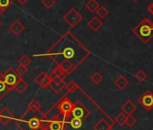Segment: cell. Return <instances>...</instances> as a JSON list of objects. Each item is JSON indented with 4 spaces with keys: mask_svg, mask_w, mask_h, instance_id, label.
Segmentation results:
<instances>
[{
    "mask_svg": "<svg viewBox=\"0 0 153 130\" xmlns=\"http://www.w3.org/2000/svg\"><path fill=\"white\" fill-rule=\"evenodd\" d=\"M47 55L57 65L63 61H69L76 68L90 55V52L74 34L67 32L48 51Z\"/></svg>",
    "mask_w": 153,
    "mask_h": 130,
    "instance_id": "obj_1",
    "label": "cell"
},
{
    "mask_svg": "<svg viewBox=\"0 0 153 130\" xmlns=\"http://www.w3.org/2000/svg\"><path fill=\"white\" fill-rule=\"evenodd\" d=\"M133 32L142 42L147 43L153 36V25L150 23L140 24L134 29Z\"/></svg>",
    "mask_w": 153,
    "mask_h": 130,
    "instance_id": "obj_2",
    "label": "cell"
},
{
    "mask_svg": "<svg viewBox=\"0 0 153 130\" xmlns=\"http://www.w3.org/2000/svg\"><path fill=\"white\" fill-rule=\"evenodd\" d=\"M63 20L70 27H75V26H76V25H79L82 22L83 16L76 9L72 8L63 16Z\"/></svg>",
    "mask_w": 153,
    "mask_h": 130,
    "instance_id": "obj_3",
    "label": "cell"
},
{
    "mask_svg": "<svg viewBox=\"0 0 153 130\" xmlns=\"http://www.w3.org/2000/svg\"><path fill=\"white\" fill-rule=\"evenodd\" d=\"M89 115H90V111L87 108L86 106H84L79 101L74 103L73 109H72L71 114H70V116H72V117L85 120L89 117Z\"/></svg>",
    "mask_w": 153,
    "mask_h": 130,
    "instance_id": "obj_4",
    "label": "cell"
},
{
    "mask_svg": "<svg viewBox=\"0 0 153 130\" xmlns=\"http://www.w3.org/2000/svg\"><path fill=\"white\" fill-rule=\"evenodd\" d=\"M21 77H19L16 72V70L13 68H8L4 73H3V80L6 82V84L7 85V87L9 88L10 90H14L15 85L16 84V82L20 80Z\"/></svg>",
    "mask_w": 153,
    "mask_h": 130,
    "instance_id": "obj_5",
    "label": "cell"
},
{
    "mask_svg": "<svg viewBox=\"0 0 153 130\" xmlns=\"http://www.w3.org/2000/svg\"><path fill=\"white\" fill-rule=\"evenodd\" d=\"M139 104L147 111H150L153 108V93L150 90H146L138 99Z\"/></svg>",
    "mask_w": 153,
    "mask_h": 130,
    "instance_id": "obj_6",
    "label": "cell"
},
{
    "mask_svg": "<svg viewBox=\"0 0 153 130\" xmlns=\"http://www.w3.org/2000/svg\"><path fill=\"white\" fill-rule=\"evenodd\" d=\"M73 105L74 103L68 98H64L63 99H61L58 104V109L59 110L60 115H62L65 118L68 117L73 109Z\"/></svg>",
    "mask_w": 153,
    "mask_h": 130,
    "instance_id": "obj_7",
    "label": "cell"
},
{
    "mask_svg": "<svg viewBox=\"0 0 153 130\" xmlns=\"http://www.w3.org/2000/svg\"><path fill=\"white\" fill-rule=\"evenodd\" d=\"M51 81H52V80H51V78L50 77V75L47 74V73L44 72H40V74H39V75L35 78V80H34L35 83H36L38 86H40L41 88H43V89L48 88V87L50 86Z\"/></svg>",
    "mask_w": 153,
    "mask_h": 130,
    "instance_id": "obj_8",
    "label": "cell"
},
{
    "mask_svg": "<svg viewBox=\"0 0 153 130\" xmlns=\"http://www.w3.org/2000/svg\"><path fill=\"white\" fill-rule=\"evenodd\" d=\"M13 119H14V114L9 108H4L0 110V123H2L4 125H8Z\"/></svg>",
    "mask_w": 153,
    "mask_h": 130,
    "instance_id": "obj_9",
    "label": "cell"
},
{
    "mask_svg": "<svg viewBox=\"0 0 153 130\" xmlns=\"http://www.w3.org/2000/svg\"><path fill=\"white\" fill-rule=\"evenodd\" d=\"M51 80L52 81H51V82L49 87L55 93H59L66 87V83H65L64 80L59 79V78H52Z\"/></svg>",
    "mask_w": 153,
    "mask_h": 130,
    "instance_id": "obj_10",
    "label": "cell"
},
{
    "mask_svg": "<svg viewBox=\"0 0 153 130\" xmlns=\"http://www.w3.org/2000/svg\"><path fill=\"white\" fill-rule=\"evenodd\" d=\"M64 120H60L58 117H54L51 121L49 122V126L47 130H64L65 129Z\"/></svg>",
    "mask_w": 153,
    "mask_h": 130,
    "instance_id": "obj_11",
    "label": "cell"
},
{
    "mask_svg": "<svg viewBox=\"0 0 153 130\" xmlns=\"http://www.w3.org/2000/svg\"><path fill=\"white\" fill-rule=\"evenodd\" d=\"M58 67L66 74V76L70 74L76 69L75 65L72 62H70L69 61H61L60 63L58 64Z\"/></svg>",
    "mask_w": 153,
    "mask_h": 130,
    "instance_id": "obj_12",
    "label": "cell"
},
{
    "mask_svg": "<svg viewBox=\"0 0 153 130\" xmlns=\"http://www.w3.org/2000/svg\"><path fill=\"white\" fill-rule=\"evenodd\" d=\"M88 27H89L92 31L97 32L98 30H100V29L102 28V26L104 25V23H103V21H102L99 17L94 16V17H92V18L88 21Z\"/></svg>",
    "mask_w": 153,
    "mask_h": 130,
    "instance_id": "obj_13",
    "label": "cell"
},
{
    "mask_svg": "<svg viewBox=\"0 0 153 130\" xmlns=\"http://www.w3.org/2000/svg\"><path fill=\"white\" fill-rule=\"evenodd\" d=\"M121 108H122V110H123V112L124 114H126V115H131L133 112L136 111L137 107H136V105H135L131 100L129 99V100L125 101V102L122 105Z\"/></svg>",
    "mask_w": 153,
    "mask_h": 130,
    "instance_id": "obj_14",
    "label": "cell"
},
{
    "mask_svg": "<svg viewBox=\"0 0 153 130\" xmlns=\"http://www.w3.org/2000/svg\"><path fill=\"white\" fill-rule=\"evenodd\" d=\"M9 29L15 35H19L25 30V25L19 20H16L9 25Z\"/></svg>",
    "mask_w": 153,
    "mask_h": 130,
    "instance_id": "obj_15",
    "label": "cell"
},
{
    "mask_svg": "<svg viewBox=\"0 0 153 130\" xmlns=\"http://www.w3.org/2000/svg\"><path fill=\"white\" fill-rule=\"evenodd\" d=\"M114 124H109L105 118L100 119L94 126V130H111Z\"/></svg>",
    "mask_w": 153,
    "mask_h": 130,
    "instance_id": "obj_16",
    "label": "cell"
},
{
    "mask_svg": "<svg viewBox=\"0 0 153 130\" xmlns=\"http://www.w3.org/2000/svg\"><path fill=\"white\" fill-rule=\"evenodd\" d=\"M9 91H11V90H9V88L7 87V85L6 84V82L3 80V73L0 72V100L3 99L4 97Z\"/></svg>",
    "mask_w": 153,
    "mask_h": 130,
    "instance_id": "obj_17",
    "label": "cell"
},
{
    "mask_svg": "<svg viewBox=\"0 0 153 130\" xmlns=\"http://www.w3.org/2000/svg\"><path fill=\"white\" fill-rule=\"evenodd\" d=\"M114 83L119 90H124L129 85V81L123 75H120L116 80H114Z\"/></svg>",
    "mask_w": 153,
    "mask_h": 130,
    "instance_id": "obj_18",
    "label": "cell"
},
{
    "mask_svg": "<svg viewBox=\"0 0 153 130\" xmlns=\"http://www.w3.org/2000/svg\"><path fill=\"white\" fill-rule=\"evenodd\" d=\"M27 89H28V84L22 78H20V80L16 82V84L14 87V90L20 94L24 93Z\"/></svg>",
    "mask_w": 153,
    "mask_h": 130,
    "instance_id": "obj_19",
    "label": "cell"
},
{
    "mask_svg": "<svg viewBox=\"0 0 153 130\" xmlns=\"http://www.w3.org/2000/svg\"><path fill=\"white\" fill-rule=\"evenodd\" d=\"M99 7L100 5L97 0H88V3L86 4V8L91 13H96V11L99 8Z\"/></svg>",
    "mask_w": 153,
    "mask_h": 130,
    "instance_id": "obj_20",
    "label": "cell"
},
{
    "mask_svg": "<svg viewBox=\"0 0 153 130\" xmlns=\"http://www.w3.org/2000/svg\"><path fill=\"white\" fill-rule=\"evenodd\" d=\"M40 108H41V104L40 102L36 99H33L28 105V109L29 111L31 112H33V113H37V111H40Z\"/></svg>",
    "mask_w": 153,
    "mask_h": 130,
    "instance_id": "obj_21",
    "label": "cell"
},
{
    "mask_svg": "<svg viewBox=\"0 0 153 130\" xmlns=\"http://www.w3.org/2000/svg\"><path fill=\"white\" fill-rule=\"evenodd\" d=\"M50 77L52 79V78H59V79H62V80H65L66 78V74L57 66L53 69L52 72L50 74Z\"/></svg>",
    "mask_w": 153,
    "mask_h": 130,
    "instance_id": "obj_22",
    "label": "cell"
},
{
    "mask_svg": "<svg viewBox=\"0 0 153 130\" xmlns=\"http://www.w3.org/2000/svg\"><path fill=\"white\" fill-rule=\"evenodd\" d=\"M127 118V115L124 114L123 112H121L119 114H117V116L114 118V121L120 126H123L125 125V121Z\"/></svg>",
    "mask_w": 153,
    "mask_h": 130,
    "instance_id": "obj_23",
    "label": "cell"
},
{
    "mask_svg": "<svg viewBox=\"0 0 153 130\" xmlns=\"http://www.w3.org/2000/svg\"><path fill=\"white\" fill-rule=\"evenodd\" d=\"M96 14H97V17H99L100 19H103V18H105L107 16H108V14H109V11L106 9V7H99V8L96 11Z\"/></svg>",
    "mask_w": 153,
    "mask_h": 130,
    "instance_id": "obj_24",
    "label": "cell"
},
{
    "mask_svg": "<svg viewBox=\"0 0 153 130\" xmlns=\"http://www.w3.org/2000/svg\"><path fill=\"white\" fill-rule=\"evenodd\" d=\"M70 126H72V128L75 129H79L83 125V120L79 119V118H76V117H72L69 121Z\"/></svg>",
    "mask_w": 153,
    "mask_h": 130,
    "instance_id": "obj_25",
    "label": "cell"
},
{
    "mask_svg": "<svg viewBox=\"0 0 153 130\" xmlns=\"http://www.w3.org/2000/svg\"><path fill=\"white\" fill-rule=\"evenodd\" d=\"M103 76L99 73V72H94L92 75H91V77H90V80H91V81L94 83V84H96V85H98V84H100L102 81H103Z\"/></svg>",
    "mask_w": 153,
    "mask_h": 130,
    "instance_id": "obj_26",
    "label": "cell"
},
{
    "mask_svg": "<svg viewBox=\"0 0 153 130\" xmlns=\"http://www.w3.org/2000/svg\"><path fill=\"white\" fill-rule=\"evenodd\" d=\"M65 88L67 89V91H68V93H73L74 91H76V90L79 89V85L76 84L75 81H70L69 82H68V83L66 84V87H65Z\"/></svg>",
    "mask_w": 153,
    "mask_h": 130,
    "instance_id": "obj_27",
    "label": "cell"
},
{
    "mask_svg": "<svg viewBox=\"0 0 153 130\" xmlns=\"http://www.w3.org/2000/svg\"><path fill=\"white\" fill-rule=\"evenodd\" d=\"M31 62H32L31 58L28 55H26V54L21 56L20 59H19V64L22 65V66H25V67L29 66V65L31 64Z\"/></svg>",
    "mask_w": 153,
    "mask_h": 130,
    "instance_id": "obj_28",
    "label": "cell"
},
{
    "mask_svg": "<svg viewBox=\"0 0 153 130\" xmlns=\"http://www.w3.org/2000/svg\"><path fill=\"white\" fill-rule=\"evenodd\" d=\"M134 78H135L139 82H143V81L147 79V74L145 73L144 71L140 70V71H138V72L134 74Z\"/></svg>",
    "mask_w": 153,
    "mask_h": 130,
    "instance_id": "obj_29",
    "label": "cell"
},
{
    "mask_svg": "<svg viewBox=\"0 0 153 130\" xmlns=\"http://www.w3.org/2000/svg\"><path fill=\"white\" fill-rule=\"evenodd\" d=\"M137 123V119L132 116V115H127V118H126V121H125V125L128 126V127H132L134 126V125Z\"/></svg>",
    "mask_w": 153,
    "mask_h": 130,
    "instance_id": "obj_30",
    "label": "cell"
},
{
    "mask_svg": "<svg viewBox=\"0 0 153 130\" xmlns=\"http://www.w3.org/2000/svg\"><path fill=\"white\" fill-rule=\"evenodd\" d=\"M27 67H25V66H22V65H19V66L16 69V74L19 76V77H23L24 75H25L26 74V72H27Z\"/></svg>",
    "mask_w": 153,
    "mask_h": 130,
    "instance_id": "obj_31",
    "label": "cell"
},
{
    "mask_svg": "<svg viewBox=\"0 0 153 130\" xmlns=\"http://www.w3.org/2000/svg\"><path fill=\"white\" fill-rule=\"evenodd\" d=\"M12 4V0H0V7L3 10L8 8Z\"/></svg>",
    "mask_w": 153,
    "mask_h": 130,
    "instance_id": "obj_32",
    "label": "cell"
},
{
    "mask_svg": "<svg viewBox=\"0 0 153 130\" xmlns=\"http://www.w3.org/2000/svg\"><path fill=\"white\" fill-rule=\"evenodd\" d=\"M42 3L46 8L49 9V8H51L55 5V0H42Z\"/></svg>",
    "mask_w": 153,
    "mask_h": 130,
    "instance_id": "obj_33",
    "label": "cell"
},
{
    "mask_svg": "<svg viewBox=\"0 0 153 130\" xmlns=\"http://www.w3.org/2000/svg\"><path fill=\"white\" fill-rule=\"evenodd\" d=\"M148 11H149V14L153 15V2H152V3H150V4L148 6Z\"/></svg>",
    "mask_w": 153,
    "mask_h": 130,
    "instance_id": "obj_34",
    "label": "cell"
},
{
    "mask_svg": "<svg viewBox=\"0 0 153 130\" xmlns=\"http://www.w3.org/2000/svg\"><path fill=\"white\" fill-rule=\"evenodd\" d=\"M16 1L21 5H25L26 2H28V0H16Z\"/></svg>",
    "mask_w": 153,
    "mask_h": 130,
    "instance_id": "obj_35",
    "label": "cell"
},
{
    "mask_svg": "<svg viewBox=\"0 0 153 130\" xmlns=\"http://www.w3.org/2000/svg\"><path fill=\"white\" fill-rule=\"evenodd\" d=\"M4 11H5V10H3V9H2L1 7H0V15H1V14H2V13L4 12Z\"/></svg>",
    "mask_w": 153,
    "mask_h": 130,
    "instance_id": "obj_36",
    "label": "cell"
},
{
    "mask_svg": "<svg viewBox=\"0 0 153 130\" xmlns=\"http://www.w3.org/2000/svg\"><path fill=\"white\" fill-rule=\"evenodd\" d=\"M132 1H134V2H137V1H138V0H132Z\"/></svg>",
    "mask_w": 153,
    "mask_h": 130,
    "instance_id": "obj_37",
    "label": "cell"
},
{
    "mask_svg": "<svg viewBox=\"0 0 153 130\" xmlns=\"http://www.w3.org/2000/svg\"><path fill=\"white\" fill-rule=\"evenodd\" d=\"M1 25H2V23H1V22H0V26H1Z\"/></svg>",
    "mask_w": 153,
    "mask_h": 130,
    "instance_id": "obj_38",
    "label": "cell"
}]
</instances>
